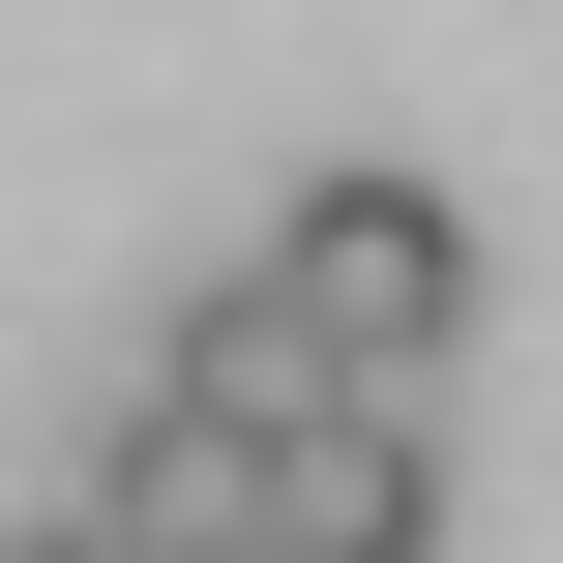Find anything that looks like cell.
Returning a JSON list of instances; mask_svg holds the SVG:
<instances>
[{
	"label": "cell",
	"mask_w": 563,
	"mask_h": 563,
	"mask_svg": "<svg viewBox=\"0 0 563 563\" xmlns=\"http://www.w3.org/2000/svg\"><path fill=\"white\" fill-rule=\"evenodd\" d=\"M267 297L327 327V386H356V416H416V386H445V327H475V208H445L416 148H356V178H297V208H267Z\"/></svg>",
	"instance_id": "1"
},
{
	"label": "cell",
	"mask_w": 563,
	"mask_h": 563,
	"mask_svg": "<svg viewBox=\"0 0 563 563\" xmlns=\"http://www.w3.org/2000/svg\"><path fill=\"white\" fill-rule=\"evenodd\" d=\"M148 386H178V416H208V445H267V475H297V445H327V416H356V386H327V327H297V297H267V267H208V297H178V356H148Z\"/></svg>",
	"instance_id": "2"
},
{
	"label": "cell",
	"mask_w": 563,
	"mask_h": 563,
	"mask_svg": "<svg viewBox=\"0 0 563 563\" xmlns=\"http://www.w3.org/2000/svg\"><path fill=\"white\" fill-rule=\"evenodd\" d=\"M267 563H445V445H416V416H327V445L267 475Z\"/></svg>",
	"instance_id": "3"
},
{
	"label": "cell",
	"mask_w": 563,
	"mask_h": 563,
	"mask_svg": "<svg viewBox=\"0 0 563 563\" xmlns=\"http://www.w3.org/2000/svg\"><path fill=\"white\" fill-rule=\"evenodd\" d=\"M89 505H119V534H148V563H267V445H208V416H178V386H148V416H119V475H89Z\"/></svg>",
	"instance_id": "4"
},
{
	"label": "cell",
	"mask_w": 563,
	"mask_h": 563,
	"mask_svg": "<svg viewBox=\"0 0 563 563\" xmlns=\"http://www.w3.org/2000/svg\"><path fill=\"white\" fill-rule=\"evenodd\" d=\"M30 563H148V534H119V505H59V534H30Z\"/></svg>",
	"instance_id": "5"
}]
</instances>
